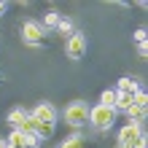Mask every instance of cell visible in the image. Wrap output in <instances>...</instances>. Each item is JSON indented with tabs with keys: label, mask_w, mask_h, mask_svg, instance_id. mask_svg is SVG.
Listing matches in <instances>:
<instances>
[{
	"label": "cell",
	"mask_w": 148,
	"mask_h": 148,
	"mask_svg": "<svg viewBox=\"0 0 148 148\" xmlns=\"http://www.w3.org/2000/svg\"><path fill=\"white\" fill-rule=\"evenodd\" d=\"M57 30L62 32V35H67V38L75 32V27H73V22H70V19H59V22H57Z\"/></svg>",
	"instance_id": "cell-12"
},
{
	"label": "cell",
	"mask_w": 148,
	"mask_h": 148,
	"mask_svg": "<svg viewBox=\"0 0 148 148\" xmlns=\"http://www.w3.org/2000/svg\"><path fill=\"white\" fill-rule=\"evenodd\" d=\"M113 102H116V92L113 89H105L100 94V105H108V108H113Z\"/></svg>",
	"instance_id": "cell-14"
},
{
	"label": "cell",
	"mask_w": 148,
	"mask_h": 148,
	"mask_svg": "<svg viewBox=\"0 0 148 148\" xmlns=\"http://www.w3.org/2000/svg\"><path fill=\"white\" fill-rule=\"evenodd\" d=\"M116 92H119V94H129V97H135V94L140 92V84H137L135 78L124 75V78H119V84H116Z\"/></svg>",
	"instance_id": "cell-8"
},
{
	"label": "cell",
	"mask_w": 148,
	"mask_h": 148,
	"mask_svg": "<svg viewBox=\"0 0 148 148\" xmlns=\"http://www.w3.org/2000/svg\"><path fill=\"white\" fill-rule=\"evenodd\" d=\"M127 116H129V121H143V116H145V108H140V105H135V102H132V108L127 110Z\"/></svg>",
	"instance_id": "cell-13"
},
{
	"label": "cell",
	"mask_w": 148,
	"mask_h": 148,
	"mask_svg": "<svg viewBox=\"0 0 148 148\" xmlns=\"http://www.w3.org/2000/svg\"><path fill=\"white\" fill-rule=\"evenodd\" d=\"M59 148H86V140H84V135H70V137H65L62 143H59Z\"/></svg>",
	"instance_id": "cell-10"
},
{
	"label": "cell",
	"mask_w": 148,
	"mask_h": 148,
	"mask_svg": "<svg viewBox=\"0 0 148 148\" xmlns=\"http://www.w3.org/2000/svg\"><path fill=\"white\" fill-rule=\"evenodd\" d=\"M132 102H135V105H140V108H145V102H148V94L140 89V92H137L135 97H132Z\"/></svg>",
	"instance_id": "cell-15"
},
{
	"label": "cell",
	"mask_w": 148,
	"mask_h": 148,
	"mask_svg": "<svg viewBox=\"0 0 148 148\" xmlns=\"http://www.w3.org/2000/svg\"><path fill=\"white\" fill-rule=\"evenodd\" d=\"M57 108L51 105V102H38L35 108H32L30 113V119H35V121H43V124H57Z\"/></svg>",
	"instance_id": "cell-6"
},
{
	"label": "cell",
	"mask_w": 148,
	"mask_h": 148,
	"mask_svg": "<svg viewBox=\"0 0 148 148\" xmlns=\"http://www.w3.org/2000/svg\"><path fill=\"white\" fill-rule=\"evenodd\" d=\"M89 124L94 127V129H110L113 124H116V110L113 108H108V105H94V108H89Z\"/></svg>",
	"instance_id": "cell-2"
},
{
	"label": "cell",
	"mask_w": 148,
	"mask_h": 148,
	"mask_svg": "<svg viewBox=\"0 0 148 148\" xmlns=\"http://www.w3.org/2000/svg\"><path fill=\"white\" fill-rule=\"evenodd\" d=\"M8 148H24V145H8Z\"/></svg>",
	"instance_id": "cell-20"
},
{
	"label": "cell",
	"mask_w": 148,
	"mask_h": 148,
	"mask_svg": "<svg viewBox=\"0 0 148 148\" xmlns=\"http://www.w3.org/2000/svg\"><path fill=\"white\" fill-rule=\"evenodd\" d=\"M0 148H8V143H5V140H3V137H0Z\"/></svg>",
	"instance_id": "cell-19"
},
{
	"label": "cell",
	"mask_w": 148,
	"mask_h": 148,
	"mask_svg": "<svg viewBox=\"0 0 148 148\" xmlns=\"http://www.w3.org/2000/svg\"><path fill=\"white\" fill-rule=\"evenodd\" d=\"M135 40H137V46L148 40V32H145V27H137V30H135Z\"/></svg>",
	"instance_id": "cell-16"
},
{
	"label": "cell",
	"mask_w": 148,
	"mask_h": 148,
	"mask_svg": "<svg viewBox=\"0 0 148 148\" xmlns=\"http://www.w3.org/2000/svg\"><path fill=\"white\" fill-rule=\"evenodd\" d=\"M140 135H143V121H127L119 129V148H132Z\"/></svg>",
	"instance_id": "cell-3"
},
{
	"label": "cell",
	"mask_w": 148,
	"mask_h": 148,
	"mask_svg": "<svg viewBox=\"0 0 148 148\" xmlns=\"http://www.w3.org/2000/svg\"><path fill=\"white\" fill-rule=\"evenodd\" d=\"M62 19V16H59L57 11H46V16H43V22H40V27L46 30V27H57V22Z\"/></svg>",
	"instance_id": "cell-11"
},
{
	"label": "cell",
	"mask_w": 148,
	"mask_h": 148,
	"mask_svg": "<svg viewBox=\"0 0 148 148\" xmlns=\"http://www.w3.org/2000/svg\"><path fill=\"white\" fill-rule=\"evenodd\" d=\"M5 8H8L5 3H0V14H5Z\"/></svg>",
	"instance_id": "cell-18"
},
{
	"label": "cell",
	"mask_w": 148,
	"mask_h": 148,
	"mask_svg": "<svg viewBox=\"0 0 148 148\" xmlns=\"http://www.w3.org/2000/svg\"><path fill=\"white\" fill-rule=\"evenodd\" d=\"M137 51H140V57H145V54H148V43H140V46H137Z\"/></svg>",
	"instance_id": "cell-17"
},
{
	"label": "cell",
	"mask_w": 148,
	"mask_h": 148,
	"mask_svg": "<svg viewBox=\"0 0 148 148\" xmlns=\"http://www.w3.org/2000/svg\"><path fill=\"white\" fill-rule=\"evenodd\" d=\"M27 119H30V113L24 108H14V110H8V116H5V121L11 124V129H16V132L27 124Z\"/></svg>",
	"instance_id": "cell-7"
},
{
	"label": "cell",
	"mask_w": 148,
	"mask_h": 148,
	"mask_svg": "<svg viewBox=\"0 0 148 148\" xmlns=\"http://www.w3.org/2000/svg\"><path fill=\"white\" fill-rule=\"evenodd\" d=\"M30 121H32V135H35L38 140H49V137L54 135L57 124H43V121H35V119H30Z\"/></svg>",
	"instance_id": "cell-9"
},
{
	"label": "cell",
	"mask_w": 148,
	"mask_h": 148,
	"mask_svg": "<svg viewBox=\"0 0 148 148\" xmlns=\"http://www.w3.org/2000/svg\"><path fill=\"white\" fill-rule=\"evenodd\" d=\"M86 35L84 32H73L70 38H67V43H65V54H67V59H73V62H78V59H84V54H86Z\"/></svg>",
	"instance_id": "cell-4"
},
{
	"label": "cell",
	"mask_w": 148,
	"mask_h": 148,
	"mask_svg": "<svg viewBox=\"0 0 148 148\" xmlns=\"http://www.w3.org/2000/svg\"><path fill=\"white\" fill-rule=\"evenodd\" d=\"M22 38H24V43H30V46H40L43 38H46V30L40 27V22L27 19L22 24Z\"/></svg>",
	"instance_id": "cell-5"
},
{
	"label": "cell",
	"mask_w": 148,
	"mask_h": 148,
	"mask_svg": "<svg viewBox=\"0 0 148 148\" xmlns=\"http://www.w3.org/2000/svg\"><path fill=\"white\" fill-rule=\"evenodd\" d=\"M65 121L70 127H86L89 124V102H84V100H73V102H67V108H65Z\"/></svg>",
	"instance_id": "cell-1"
}]
</instances>
